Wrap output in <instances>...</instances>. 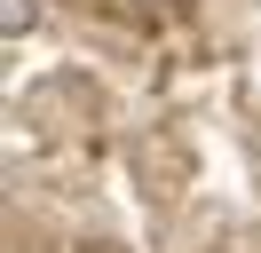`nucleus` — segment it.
<instances>
[{"label": "nucleus", "instance_id": "f257e3e1", "mask_svg": "<svg viewBox=\"0 0 261 253\" xmlns=\"http://www.w3.org/2000/svg\"><path fill=\"white\" fill-rule=\"evenodd\" d=\"M32 16H40V0H8V8H0V32H8V40H16V32L32 24Z\"/></svg>", "mask_w": 261, "mask_h": 253}]
</instances>
